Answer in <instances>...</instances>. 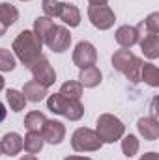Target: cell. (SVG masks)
Masks as SVG:
<instances>
[{"mask_svg":"<svg viewBox=\"0 0 159 160\" xmlns=\"http://www.w3.org/2000/svg\"><path fill=\"white\" fill-rule=\"evenodd\" d=\"M13 50L17 52L19 60L30 67L38 58H40V50H41V41L36 38L34 32H21L19 38L13 41Z\"/></svg>","mask_w":159,"mask_h":160,"instance_id":"1","label":"cell"},{"mask_svg":"<svg viewBox=\"0 0 159 160\" xmlns=\"http://www.w3.org/2000/svg\"><path fill=\"white\" fill-rule=\"evenodd\" d=\"M49 110L51 112H54V114H60V116H66L68 119L75 121V119H80V116H82V104H80L79 101H75V99H66V97H62L60 93H56V95H51L49 97Z\"/></svg>","mask_w":159,"mask_h":160,"instance_id":"2","label":"cell"},{"mask_svg":"<svg viewBox=\"0 0 159 160\" xmlns=\"http://www.w3.org/2000/svg\"><path fill=\"white\" fill-rule=\"evenodd\" d=\"M122 134H123V125H122V121L118 118L109 116V114L99 118V121H97V136H99L101 142L112 143Z\"/></svg>","mask_w":159,"mask_h":160,"instance_id":"3","label":"cell"},{"mask_svg":"<svg viewBox=\"0 0 159 160\" xmlns=\"http://www.w3.org/2000/svg\"><path fill=\"white\" fill-rule=\"evenodd\" d=\"M112 63H114V67H116L118 71L125 73L133 82L139 80V71H140L142 63H140V60L135 58L129 50H118V52L112 56Z\"/></svg>","mask_w":159,"mask_h":160,"instance_id":"4","label":"cell"},{"mask_svg":"<svg viewBox=\"0 0 159 160\" xmlns=\"http://www.w3.org/2000/svg\"><path fill=\"white\" fill-rule=\"evenodd\" d=\"M71 145L75 151H97L101 147V140L97 132L90 128H77L71 140Z\"/></svg>","mask_w":159,"mask_h":160,"instance_id":"5","label":"cell"},{"mask_svg":"<svg viewBox=\"0 0 159 160\" xmlns=\"http://www.w3.org/2000/svg\"><path fill=\"white\" fill-rule=\"evenodd\" d=\"M88 17L92 21V24L99 30H107L114 22V13L105 4H92L88 9Z\"/></svg>","mask_w":159,"mask_h":160,"instance_id":"6","label":"cell"},{"mask_svg":"<svg viewBox=\"0 0 159 160\" xmlns=\"http://www.w3.org/2000/svg\"><path fill=\"white\" fill-rule=\"evenodd\" d=\"M43 41L49 45L51 50H54V52H64V50L69 47L71 36H69V32H68L64 26H52Z\"/></svg>","mask_w":159,"mask_h":160,"instance_id":"7","label":"cell"},{"mask_svg":"<svg viewBox=\"0 0 159 160\" xmlns=\"http://www.w3.org/2000/svg\"><path fill=\"white\" fill-rule=\"evenodd\" d=\"M30 71H32V75H34V80L36 82H40L41 86H51L54 78H56V75H54V71H52V67L49 65V62H47V58H43L40 56L30 67H28Z\"/></svg>","mask_w":159,"mask_h":160,"instance_id":"8","label":"cell"},{"mask_svg":"<svg viewBox=\"0 0 159 160\" xmlns=\"http://www.w3.org/2000/svg\"><path fill=\"white\" fill-rule=\"evenodd\" d=\"M96 58H97L96 48L88 41H80L79 45H77V48H75V52H73V62H75V65H79L80 69L94 65Z\"/></svg>","mask_w":159,"mask_h":160,"instance_id":"9","label":"cell"},{"mask_svg":"<svg viewBox=\"0 0 159 160\" xmlns=\"http://www.w3.org/2000/svg\"><path fill=\"white\" fill-rule=\"evenodd\" d=\"M64 134H66V128H64V125L58 123V121H45V125L41 127L43 142L60 143V142L64 140Z\"/></svg>","mask_w":159,"mask_h":160,"instance_id":"10","label":"cell"},{"mask_svg":"<svg viewBox=\"0 0 159 160\" xmlns=\"http://www.w3.org/2000/svg\"><path fill=\"white\" fill-rule=\"evenodd\" d=\"M0 147H2V153L13 157V155H17V153L23 149V138H21L17 132H9V134H6L4 140L0 142Z\"/></svg>","mask_w":159,"mask_h":160,"instance_id":"11","label":"cell"},{"mask_svg":"<svg viewBox=\"0 0 159 160\" xmlns=\"http://www.w3.org/2000/svg\"><path fill=\"white\" fill-rule=\"evenodd\" d=\"M23 95H25V99H26V101L40 102L41 99H45V95H47V88H45V86H41L40 82H36V80H30L28 84H25Z\"/></svg>","mask_w":159,"mask_h":160,"instance_id":"12","label":"cell"},{"mask_svg":"<svg viewBox=\"0 0 159 160\" xmlns=\"http://www.w3.org/2000/svg\"><path fill=\"white\" fill-rule=\"evenodd\" d=\"M80 86H86V88H94L101 82V73L96 65H90V67H84L80 71Z\"/></svg>","mask_w":159,"mask_h":160,"instance_id":"13","label":"cell"},{"mask_svg":"<svg viewBox=\"0 0 159 160\" xmlns=\"http://www.w3.org/2000/svg\"><path fill=\"white\" fill-rule=\"evenodd\" d=\"M58 17H60L66 24H69V26H77L79 21H80L79 9H77L73 4H62V6H60V13H58Z\"/></svg>","mask_w":159,"mask_h":160,"instance_id":"14","label":"cell"},{"mask_svg":"<svg viewBox=\"0 0 159 160\" xmlns=\"http://www.w3.org/2000/svg\"><path fill=\"white\" fill-rule=\"evenodd\" d=\"M23 147L26 149L28 155H36V153H40L41 147H43V136H41L40 132L28 130V134H26V138H25V142H23Z\"/></svg>","mask_w":159,"mask_h":160,"instance_id":"15","label":"cell"},{"mask_svg":"<svg viewBox=\"0 0 159 160\" xmlns=\"http://www.w3.org/2000/svg\"><path fill=\"white\" fill-rule=\"evenodd\" d=\"M137 36H139L137 28H133V26H122L116 32V41L122 47H133L137 43Z\"/></svg>","mask_w":159,"mask_h":160,"instance_id":"16","label":"cell"},{"mask_svg":"<svg viewBox=\"0 0 159 160\" xmlns=\"http://www.w3.org/2000/svg\"><path fill=\"white\" fill-rule=\"evenodd\" d=\"M6 97H8L9 108H11L13 112H21V110L25 108V104H26V99H25V95H23L21 91H17V89H8Z\"/></svg>","mask_w":159,"mask_h":160,"instance_id":"17","label":"cell"},{"mask_svg":"<svg viewBox=\"0 0 159 160\" xmlns=\"http://www.w3.org/2000/svg\"><path fill=\"white\" fill-rule=\"evenodd\" d=\"M80 93H82L80 82H73V80L66 82V84L62 86V89H60V95H62V97H66V99H75V101H79Z\"/></svg>","mask_w":159,"mask_h":160,"instance_id":"18","label":"cell"},{"mask_svg":"<svg viewBox=\"0 0 159 160\" xmlns=\"http://www.w3.org/2000/svg\"><path fill=\"white\" fill-rule=\"evenodd\" d=\"M17 17H19V11H17L11 4H0V21H2L6 26L13 24V22L17 21Z\"/></svg>","mask_w":159,"mask_h":160,"instance_id":"19","label":"cell"},{"mask_svg":"<svg viewBox=\"0 0 159 160\" xmlns=\"http://www.w3.org/2000/svg\"><path fill=\"white\" fill-rule=\"evenodd\" d=\"M45 116L40 114V112H30L28 116H26V119H25V127L28 128V130H34V132H40V128L45 125Z\"/></svg>","mask_w":159,"mask_h":160,"instance_id":"20","label":"cell"},{"mask_svg":"<svg viewBox=\"0 0 159 160\" xmlns=\"http://www.w3.org/2000/svg\"><path fill=\"white\" fill-rule=\"evenodd\" d=\"M54 24H52V21L49 19V17H40L38 21H36V24H34V34H36V38L43 43V39H45V36L49 34V30L52 28Z\"/></svg>","mask_w":159,"mask_h":160,"instance_id":"21","label":"cell"},{"mask_svg":"<svg viewBox=\"0 0 159 160\" xmlns=\"http://www.w3.org/2000/svg\"><path fill=\"white\" fill-rule=\"evenodd\" d=\"M139 130L148 140H156V136H157V125L152 119H140L139 121Z\"/></svg>","mask_w":159,"mask_h":160,"instance_id":"22","label":"cell"},{"mask_svg":"<svg viewBox=\"0 0 159 160\" xmlns=\"http://www.w3.org/2000/svg\"><path fill=\"white\" fill-rule=\"evenodd\" d=\"M15 69V58L9 50L0 48V71H13Z\"/></svg>","mask_w":159,"mask_h":160,"instance_id":"23","label":"cell"},{"mask_svg":"<svg viewBox=\"0 0 159 160\" xmlns=\"http://www.w3.org/2000/svg\"><path fill=\"white\" fill-rule=\"evenodd\" d=\"M122 149H123V155L125 157H133L139 149V142L135 136H127L123 142H122Z\"/></svg>","mask_w":159,"mask_h":160,"instance_id":"24","label":"cell"},{"mask_svg":"<svg viewBox=\"0 0 159 160\" xmlns=\"http://www.w3.org/2000/svg\"><path fill=\"white\" fill-rule=\"evenodd\" d=\"M142 48L146 50V54L150 56V58H156L157 56V38L152 34V36H148V39H142Z\"/></svg>","mask_w":159,"mask_h":160,"instance_id":"25","label":"cell"},{"mask_svg":"<svg viewBox=\"0 0 159 160\" xmlns=\"http://www.w3.org/2000/svg\"><path fill=\"white\" fill-rule=\"evenodd\" d=\"M60 2H56V0H43V11H45V15L51 19V17H58V13H60Z\"/></svg>","mask_w":159,"mask_h":160,"instance_id":"26","label":"cell"},{"mask_svg":"<svg viewBox=\"0 0 159 160\" xmlns=\"http://www.w3.org/2000/svg\"><path fill=\"white\" fill-rule=\"evenodd\" d=\"M142 77H144V80H148L152 86H157V69H156L152 63H144V67H142Z\"/></svg>","mask_w":159,"mask_h":160,"instance_id":"27","label":"cell"},{"mask_svg":"<svg viewBox=\"0 0 159 160\" xmlns=\"http://www.w3.org/2000/svg\"><path fill=\"white\" fill-rule=\"evenodd\" d=\"M140 160H157V155L156 153H148V155H144Z\"/></svg>","mask_w":159,"mask_h":160,"instance_id":"28","label":"cell"},{"mask_svg":"<svg viewBox=\"0 0 159 160\" xmlns=\"http://www.w3.org/2000/svg\"><path fill=\"white\" fill-rule=\"evenodd\" d=\"M4 118H6V108H4V104L0 102V123L4 121Z\"/></svg>","mask_w":159,"mask_h":160,"instance_id":"29","label":"cell"},{"mask_svg":"<svg viewBox=\"0 0 159 160\" xmlns=\"http://www.w3.org/2000/svg\"><path fill=\"white\" fill-rule=\"evenodd\" d=\"M66 160H92V158H84V157H69V158Z\"/></svg>","mask_w":159,"mask_h":160,"instance_id":"30","label":"cell"},{"mask_svg":"<svg viewBox=\"0 0 159 160\" xmlns=\"http://www.w3.org/2000/svg\"><path fill=\"white\" fill-rule=\"evenodd\" d=\"M21 160H36V157L34 155H26V157H23Z\"/></svg>","mask_w":159,"mask_h":160,"instance_id":"31","label":"cell"},{"mask_svg":"<svg viewBox=\"0 0 159 160\" xmlns=\"http://www.w3.org/2000/svg\"><path fill=\"white\" fill-rule=\"evenodd\" d=\"M107 0H90V4H105Z\"/></svg>","mask_w":159,"mask_h":160,"instance_id":"32","label":"cell"},{"mask_svg":"<svg viewBox=\"0 0 159 160\" xmlns=\"http://www.w3.org/2000/svg\"><path fill=\"white\" fill-rule=\"evenodd\" d=\"M2 88H4V78L0 77V89H2Z\"/></svg>","mask_w":159,"mask_h":160,"instance_id":"33","label":"cell"},{"mask_svg":"<svg viewBox=\"0 0 159 160\" xmlns=\"http://www.w3.org/2000/svg\"><path fill=\"white\" fill-rule=\"evenodd\" d=\"M0 155H2V147H0Z\"/></svg>","mask_w":159,"mask_h":160,"instance_id":"34","label":"cell"}]
</instances>
